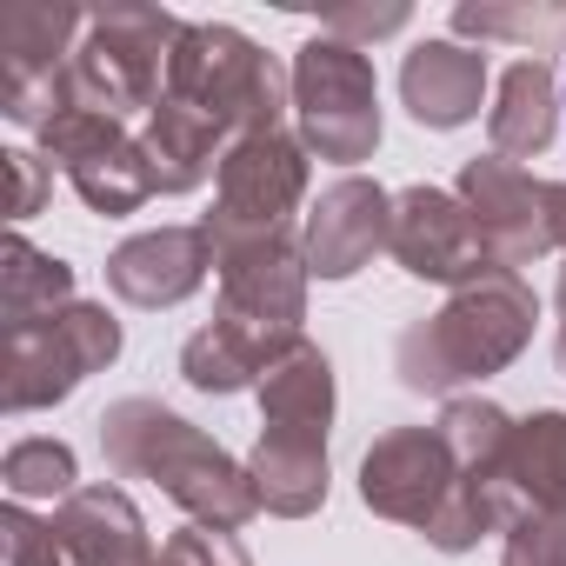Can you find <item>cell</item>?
Masks as SVG:
<instances>
[{"instance_id": "6da1fadb", "label": "cell", "mask_w": 566, "mask_h": 566, "mask_svg": "<svg viewBox=\"0 0 566 566\" xmlns=\"http://www.w3.org/2000/svg\"><path fill=\"white\" fill-rule=\"evenodd\" d=\"M101 453L127 480H154L193 526L240 533L260 513L247 460H233L213 433H200L187 413H174L154 394H127L101 413Z\"/></svg>"}, {"instance_id": "7a4b0ae2", "label": "cell", "mask_w": 566, "mask_h": 566, "mask_svg": "<svg viewBox=\"0 0 566 566\" xmlns=\"http://www.w3.org/2000/svg\"><path fill=\"white\" fill-rule=\"evenodd\" d=\"M533 321H539V301L526 287V273L486 266L480 280L447 294L440 314H427L400 334L394 374L413 394H460L467 380L506 374L533 347Z\"/></svg>"}, {"instance_id": "3957f363", "label": "cell", "mask_w": 566, "mask_h": 566, "mask_svg": "<svg viewBox=\"0 0 566 566\" xmlns=\"http://www.w3.org/2000/svg\"><path fill=\"white\" fill-rule=\"evenodd\" d=\"M180 28L187 21H174L167 8H140V0L94 8L74 61L54 81V107H94V114H114V120L154 114L167 101V67H174Z\"/></svg>"}, {"instance_id": "277c9868", "label": "cell", "mask_w": 566, "mask_h": 566, "mask_svg": "<svg viewBox=\"0 0 566 566\" xmlns=\"http://www.w3.org/2000/svg\"><path fill=\"white\" fill-rule=\"evenodd\" d=\"M167 94L220 120L227 140L280 134V114L294 107V67H280L260 41H247L227 21H187L174 41Z\"/></svg>"}, {"instance_id": "5b68a950", "label": "cell", "mask_w": 566, "mask_h": 566, "mask_svg": "<svg viewBox=\"0 0 566 566\" xmlns=\"http://www.w3.org/2000/svg\"><path fill=\"white\" fill-rule=\"evenodd\" d=\"M294 120L301 147L334 167H360L380 147V81L367 48H347L334 34L301 41L294 54Z\"/></svg>"}, {"instance_id": "8992f818", "label": "cell", "mask_w": 566, "mask_h": 566, "mask_svg": "<svg viewBox=\"0 0 566 566\" xmlns=\"http://www.w3.org/2000/svg\"><path fill=\"white\" fill-rule=\"evenodd\" d=\"M127 347L120 321L94 301L61 307L54 321H34L21 334L0 340V407L8 413H41L54 400H67L87 374L114 367Z\"/></svg>"}, {"instance_id": "52a82bcc", "label": "cell", "mask_w": 566, "mask_h": 566, "mask_svg": "<svg viewBox=\"0 0 566 566\" xmlns=\"http://www.w3.org/2000/svg\"><path fill=\"white\" fill-rule=\"evenodd\" d=\"M307 174H314V154L287 127L233 140L220 160V180H213V213L200 220L207 240L233 247V240H260V233H287L307 200Z\"/></svg>"}, {"instance_id": "ba28073f", "label": "cell", "mask_w": 566, "mask_h": 566, "mask_svg": "<svg viewBox=\"0 0 566 566\" xmlns=\"http://www.w3.org/2000/svg\"><path fill=\"white\" fill-rule=\"evenodd\" d=\"M213 273H220V321L233 327H253L266 340H301V321H307V253H301V233H260V240H233V247H213Z\"/></svg>"}, {"instance_id": "9c48e42d", "label": "cell", "mask_w": 566, "mask_h": 566, "mask_svg": "<svg viewBox=\"0 0 566 566\" xmlns=\"http://www.w3.org/2000/svg\"><path fill=\"white\" fill-rule=\"evenodd\" d=\"M453 193L467 200V213H473L493 266L520 273V266H533V260L553 253V180L526 174L506 154H473L460 167Z\"/></svg>"}, {"instance_id": "30bf717a", "label": "cell", "mask_w": 566, "mask_h": 566, "mask_svg": "<svg viewBox=\"0 0 566 566\" xmlns=\"http://www.w3.org/2000/svg\"><path fill=\"white\" fill-rule=\"evenodd\" d=\"M87 34L81 8H54V0H14L0 14V114L14 127L41 134L54 114V81L74 61Z\"/></svg>"}, {"instance_id": "8fae6325", "label": "cell", "mask_w": 566, "mask_h": 566, "mask_svg": "<svg viewBox=\"0 0 566 566\" xmlns=\"http://www.w3.org/2000/svg\"><path fill=\"white\" fill-rule=\"evenodd\" d=\"M453 493H460V467L433 427H394L360 460V500H367V513H380L394 526L427 533Z\"/></svg>"}, {"instance_id": "7c38bea8", "label": "cell", "mask_w": 566, "mask_h": 566, "mask_svg": "<svg viewBox=\"0 0 566 566\" xmlns=\"http://www.w3.org/2000/svg\"><path fill=\"white\" fill-rule=\"evenodd\" d=\"M387 253L400 260V273L433 280V287H467V280H480L493 266L467 200L453 187H427V180L394 193V240H387Z\"/></svg>"}, {"instance_id": "4fadbf2b", "label": "cell", "mask_w": 566, "mask_h": 566, "mask_svg": "<svg viewBox=\"0 0 566 566\" xmlns=\"http://www.w3.org/2000/svg\"><path fill=\"white\" fill-rule=\"evenodd\" d=\"M394 240V193L367 174H340L301 220V253L314 280H354Z\"/></svg>"}, {"instance_id": "5bb4252c", "label": "cell", "mask_w": 566, "mask_h": 566, "mask_svg": "<svg viewBox=\"0 0 566 566\" xmlns=\"http://www.w3.org/2000/svg\"><path fill=\"white\" fill-rule=\"evenodd\" d=\"M213 273V240L207 227H154V233H134L107 253V287L127 301V307H180L207 287Z\"/></svg>"}, {"instance_id": "9a60e30c", "label": "cell", "mask_w": 566, "mask_h": 566, "mask_svg": "<svg viewBox=\"0 0 566 566\" xmlns=\"http://www.w3.org/2000/svg\"><path fill=\"white\" fill-rule=\"evenodd\" d=\"M486 493H493L506 526H520L526 513L566 506V413L559 407H539V413L513 420V440H506L500 473H493Z\"/></svg>"}, {"instance_id": "2e32d148", "label": "cell", "mask_w": 566, "mask_h": 566, "mask_svg": "<svg viewBox=\"0 0 566 566\" xmlns=\"http://www.w3.org/2000/svg\"><path fill=\"white\" fill-rule=\"evenodd\" d=\"M400 101L420 127L453 134L467 120H480L486 101V54H473L467 41H420L400 61Z\"/></svg>"}, {"instance_id": "e0dca14e", "label": "cell", "mask_w": 566, "mask_h": 566, "mask_svg": "<svg viewBox=\"0 0 566 566\" xmlns=\"http://www.w3.org/2000/svg\"><path fill=\"white\" fill-rule=\"evenodd\" d=\"M54 533L74 566H154L140 506L120 486H81L54 506Z\"/></svg>"}, {"instance_id": "ac0fdd59", "label": "cell", "mask_w": 566, "mask_h": 566, "mask_svg": "<svg viewBox=\"0 0 566 566\" xmlns=\"http://www.w3.org/2000/svg\"><path fill=\"white\" fill-rule=\"evenodd\" d=\"M227 147H233L227 127L207 120L200 107L174 101V94H167V101L147 114V127H140V154H147V167H154V193H193V187L220 180Z\"/></svg>"}, {"instance_id": "d6986e66", "label": "cell", "mask_w": 566, "mask_h": 566, "mask_svg": "<svg viewBox=\"0 0 566 566\" xmlns=\"http://www.w3.org/2000/svg\"><path fill=\"white\" fill-rule=\"evenodd\" d=\"M253 400H260V427L301 433V440H327V433H334V407H340V400H334V360L301 334L287 354L260 374Z\"/></svg>"}, {"instance_id": "ffe728a7", "label": "cell", "mask_w": 566, "mask_h": 566, "mask_svg": "<svg viewBox=\"0 0 566 566\" xmlns=\"http://www.w3.org/2000/svg\"><path fill=\"white\" fill-rule=\"evenodd\" d=\"M559 74L533 54V61H513L506 74H500V87H493V107H486V140H493V154H506V160H533V154H546L553 147V134H559Z\"/></svg>"}, {"instance_id": "44dd1931", "label": "cell", "mask_w": 566, "mask_h": 566, "mask_svg": "<svg viewBox=\"0 0 566 566\" xmlns=\"http://www.w3.org/2000/svg\"><path fill=\"white\" fill-rule=\"evenodd\" d=\"M247 473H253V493H260V513H280V520H307L327 506V440H301V433H273L260 427L253 453H247Z\"/></svg>"}, {"instance_id": "7402d4cb", "label": "cell", "mask_w": 566, "mask_h": 566, "mask_svg": "<svg viewBox=\"0 0 566 566\" xmlns=\"http://www.w3.org/2000/svg\"><path fill=\"white\" fill-rule=\"evenodd\" d=\"M294 347V340H287ZM280 340H266V334H253V327H233V321H207L200 334H187V347H180V380L193 387V394H213V400H227V394H247V387H260V374L287 354Z\"/></svg>"}, {"instance_id": "603a6c76", "label": "cell", "mask_w": 566, "mask_h": 566, "mask_svg": "<svg viewBox=\"0 0 566 566\" xmlns=\"http://www.w3.org/2000/svg\"><path fill=\"white\" fill-rule=\"evenodd\" d=\"M61 307H74V266L41 253L28 233H8L0 240V334L54 321Z\"/></svg>"}, {"instance_id": "cb8c5ba5", "label": "cell", "mask_w": 566, "mask_h": 566, "mask_svg": "<svg viewBox=\"0 0 566 566\" xmlns=\"http://www.w3.org/2000/svg\"><path fill=\"white\" fill-rule=\"evenodd\" d=\"M433 433L447 440V453H453V467H460L467 486H493L500 453H506V440H513V413L493 407V400H480V394H453V400L440 407Z\"/></svg>"}, {"instance_id": "d4e9b609", "label": "cell", "mask_w": 566, "mask_h": 566, "mask_svg": "<svg viewBox=\"0 0 566 566\" xmlns=\"http://www.w3.org/2000/svg\"><path fill=\"white\" fill-rule=\"evenodd\" d=\"M67 180H74V193H81L94 213H107V220H127V213H140V207L154 200V167H147V154H140V134H127V140H114V147L87 154L81 167H67Z\"/></svg>"}, {"instance_id": "484cf974", "label": "cell", "mask_w": 566, "mask_h": 566, "mask_svg": "<svg viewBox=\"0 0 566 566\" xmlns=\"http://www.w3.org/2000/svg\"><path fill=\"white\" fill-rule=\"evenodd\" d=\"M0 480H8V500L28 506V500H67L81 493V467H74V447L67 440H14L8 460H0Z\"/></svg>"}, {"instance_id": "4316f807", "label": "cell", "mask_w": 566, "mask_h": 566, "mask_svg": "<svg viewBox=\"0 0 566 566\" xmlns=\"http://www.w3.org/2000/svg\"><path fill=\"white\" fill-rule=\"evenodd\" d=\"M34 140H41V160L67 174V167H81L87 154H101V147L127 140V120H114V114H94V107H54V120H48Z\"/></svg>"}, {"instance_id": "83f0119b", "label": "cell", "mask_w": 566, "mask_h": 566, "mask_svg": "<svg viewBox=\"0 0 566 566\" xmlns=\"http://www.w3.org/2000/svg\"><path fill=\"white\" fill-rule=\"evenodd\" d=\"M453 34H467V41H539V34H566V8H493V0H460Z\"/></svg>"}, {"instance_id": "f1b7e54d", "label": "cell", "mask_w": 566, "mask_h": 566, "mask_svg": "<svg viewBox=\"0 0 566 566\" xmlns=\"http://www.w3.org/2000/svg\"><path fill=\"white\" fill-rule=\"evenodd\" d=\"M500 566H566V506L526 513L520 526H506Z\"/></svg>"}, {"instance_id": "f546056e", "label": "cell", "mask_w": 566, "mask_h": 566, "mask_svg": "<svg viewBox=\"0 0 566 566\" xmlns=\"http://www.w3.org/2000/svg\"><path fill=\"white\" fill-rule=\"evenodd\" d=\"M0 553H8V566H74L54 520H34L28 506H8L0 513Z\"/></svg>"}, {"instance_id": "4dcf8cb0", "label": "cell", "mask_w": 566, "mask_h": 566, "mask_svg": "<svg viewBox=\"0 0 566 566\" xmlns=\"http://www.w3.org/2000/svg\"><path fill=\"white\" fill-rule=\"evenodd\" d=\"M413 14H407V0H340V8H327L321 14V34H334V41H347V48H360V41H387V34H400Z\"/></svg>"}, {"instance_id": "1f68e13d", "label": "cell", "mask_w": 566, "mask_h": 566, "mask_svg": "<svg viewBox=\"0 0 566 566\" xmlns=\"http://www.w3.org/2000/svg\"><path fill=\"white\" fill-rule=\"evenodd\" d=\"M154 566H253V559H247V546H240L233 533H220V526H187V533L160 539Z\"/></svg>"}, {"instance_id": "d6a6232c", "label": "cell", "mask_w": 566, "mask_h": 566, "mask_svg": "<svg viewBox=\"0 0 566 566\" xmlns=\"http://www.w3.org/2000/svg\"><path fill=\"white\" fill-rule=\"evenodd\" d=\"M8 180H14V200H8V220L21 227V220H34V213L48 207V193H54V167H48L41 154H28V147H14V154H8Z\"/></svg>"}, {"instance_id": "836d02e7", "label": "cell", "mask_w": 566, "mask_h": 566, "mask_svg": "<svg viewBox=\"0 0 566 566\" xmlns=\"http://www.w3.org/2000/svg\"><path fill=\"white\" fill-rule=\"evenodd\" d=\"M553 360L566 374V266H559V287H553Z\"/></svg>"}, {"instance_id": "e575fe53", "label": "cell", "mask_w": 566, "mask_h": 566, "mask_svg": "<svg viewBox=\"0 0 566 566\" xmlns=\"http://www.w3.org/2000/svg\"><path fill=\"white\" fill-rule=\"evenodd\" d=\"M553 247L566 253V180H553Z\"/></svg>"}]
</instances>
